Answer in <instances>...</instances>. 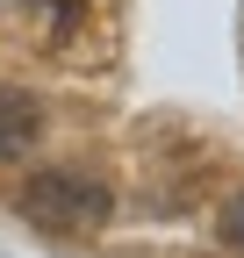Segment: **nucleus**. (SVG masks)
<instances>
[{
    "label": "nucleus",
    "instance_id": "f257e3e1",
    "mask_svg": "<svg viewBox=\"0 0 244 258\" xmlns=\"http://www.w3.org/2000/svg\"><path fill=\"white\" fill-rule=\"evenodd\" d=\"M108 208H115V194L101 179L72 172V165H43V172H29V186H22V215L43 222V230H101Z\"/></svg>",
    "mask_w": 244,
    "mask_h": 258
},
{
    "label": "nucleus",
    "instance_id": "f03ea898",
    "mask_svg": "<svg viewBox=\"0 0 244 258\" xmlns=\"http://www.w3.org/2000/svg\"><path fill=\"white\" fill-rule=\"evenodd\" d=\"M36 129H43V108H36V93H22V86H0V158H29Z\"/></svg>",
    "mask_w": 244,
    "mask_h": 258
},
{
    "label": "nucleus",
    "instance_id": "7ed1b4c3",
    "mask_svg": "<svg viewBox=\"0 0 244 258\" xmlns=\"http://www.w3.org/2000/svg\"><path fill=\"white\" fill-rule=\"evenodd\" d=\"M223 237H230V244L244 251V194H237V201H230V208H223Z\"/></svg>",
    "mask_w": 244,
    "mask_h": 258
}]
</instances>
